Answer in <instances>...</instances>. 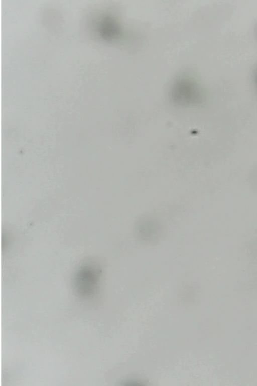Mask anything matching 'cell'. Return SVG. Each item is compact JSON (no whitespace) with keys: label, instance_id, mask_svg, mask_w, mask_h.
<instances>
[{"label":"cell","instance_id":"cell-1","mask_svg":"<svg viewBox=\"0 0 257 386\" xmlns=\"http://www.w3.org/2000/svg\"><path fill=\"white\" fill-rule=\"evenodd\" d=\"M171 96L176 104L191 105L200 101L201 92L198 84L192 78L181 76L174 81L171 90Z\"/></svg>","mask_w":257,"mask_h":386},{"label":"cell","instance_id":"cell-2","mask_svg":"<svg viewBox=\"0 0 257 386\" xmlns=\"http://www.w3.org/2000/svg\"><path fill=\"white\" fill-rule=\"evenodd\" d=\"M100 272L91 265H85L76 274L74 282L78 294L83 297H89L95 291Z\"/></svg>","mask_w":257,"mask_h":386},{"label":"cell","instance_id":"cell-3","mask_svg":"<svg viewBox=\"0 0 257 386\" xmlns=\"http://www.w3.org/2000/svg\"><path fill=\"white\" fill-rule=\"evenodd\" d=\"M105 20L103 26V33L105 37L110 40L120 39L123 35L122 29L120 24L111 17H108Z\"/></svg>","mask_w":257,"mask_h":386},{"label":"cell","instance_id":"cell-4","mask_svg":"<svg viewBox=\"0 0 257 386\" xmlns=\"http://www.w3.org/2000/svg\"><path fill=\"white\" fill-rule=\"evenodd\" d=\"M159 226L157 223L147 221L140 226L139 231L141 237L145 241H151L156 238L159 233Z\"/></svg>","mask_w":257,"mask_h":386}]
</instances>
